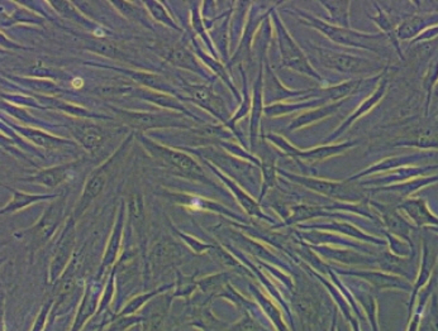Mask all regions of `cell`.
Here are the masks:
<instances>
[{"mask_svg":"<svg viewBox=\"0 0 438 331\" xmlns=\"http://www.w3.org/2000/svg\"><path fill=\"white\" fill-rule=\"evenodd\" d=\"M127 122L129 124L134 125V126H138V128H149V126H160L161 124V120L160 117L156 115H151V114H134V113H126L125 114Z\"/></svg>","mask_w":438,"mask_h":331,"instance_id":"44dd1931","label":"cell"},{"mask_svg":"<svg viewBox=\"0 0 438 331\" xmlns=\"http://www.w3.org/2000/svg\"><path fill=\"white\" fill-rule=\"evenodd\" d=\"M102 292L95 285H88L82 294L80 303L76 310L74 321L69 331H82L84 326L89 323L94 316H97Z\"/></svg>","mask_w":438,"mask_h":331,"instance_id":"277c9868","label":"cell"},{"mask_svg":"<svg viewBox=\"0 0 438 331\" xmlns=\"http://www.w3.org/2000/svg\"><path fill=\"white\" fill-rule=\"evenodd\" d=\"M24 134H26L30 140L36 142L37 144L42 146V147H51V146H55L56 143H60V140H56V138L48 137V135H46L44 133L38 132V131L26 129Z\"/></svg>","mask_w":438,"mask_h":331,"instance_id":"83f0119b","label":"cell"},{"mask_svg":"<svg viewBox=\"0 0 438 331\" xmlns=\"http://www.w3.org/2000/svg\"><path fill=\"white\" fill-rule=\"evenodd\" d=\"M436 36H438V26L437 27L430 28V30H424L413 42H419V41H424V39H430V38L436 37Z\"/></svg>","mask_w":438,"mask_h":331,"instance_id":"4dcf8cb0","label":"cell"},{"mask_svg":"<svg viewBox=\"0 0 438 331\" xmlns=\"http://www.w3.org/2000/svg\"><path fill=\"white\" fill-rule=\"evenodd\" d=\"M114 291H116V287H114V276L111 274V278L108 281V285L105 286L104 291L102 292L97 316H100L102 314H107V312H108L111 301H113V297H114Z\"/></svg>","mask_w":438,"mask_h":331,"instance_id":"cb8c5ba5","label":"cell"},{"mask_svg":"<svg viewBox=\"0 0 438 331\" xmlns=\"http://www.w3.org/2000/svg\"><path fill=\"white\" fill-rule=\"evenodd\" d=\"M147 146H149L151 152H154L161 160L170 163L171 166L178 169L185 176L194 178V180H199V178L204 177L199 164L194 162L189 155L180 153V152H176V151H171L169 148L155 146V144H151V143H147Z\"/></svg>","mask_w":438,"mask_h":331,"instance_id":"5b68a950","label":"cell"},{"mask_svg":"<svg viewBox=\"0 0 438 331\" xmlns=\"http://www.w3.org/2000/svg\"><path fill=\"white\" fill-rule=\"evenodd\" d=\"M74 219H70L67 223L65 233L61 238L57 252L53 259V263L50 267V282L56 283L61 274L65 272L67 265L71 262L73 250H74Z\"/></svg>","mask_w":438,"mask_h":331,"instance_id":"3957f363","label":"cell"},{"mask_svg":"<svg viewBox=\"0 0 438 331\" xmlns=\"http://www.w3.org/2000/svg\"><path fill=\"white\" fill-rule=\"evenodd\" d=\"M427 155H422V153H418V155H403V157H398V158H390V160H386L383 163H379L374 167H370L369 171H366L365 173H369V172H374V171H379V169H399L403 166H408L412 163L418 162L421 160L426 158Z\"/></svg>","mask_w":438,"mask_h":331,"instance_id":"ac0fdd59","label":"cell"},{"mask_svg":"<svg viewBox=\"0 0 438 331\" xmlns=\"http://www.w3.org/2000/svg\"><path fill=\"white\" fill-rule=\"evenodd\" d=\"M171 287H172V285H167V286H163V287L152 290V291L146 292V294H138V296H136V297L131 299L129 301L127 302L126 305L123 306V309L118 311V312H116V314H114V315L111 317L138 315L140 310H141L145 305H147L149 301H152V299H154V297H156V296H160V294H164L165 291L170 290Z\"/></svg>","mask_w":438,"mask_h":331,"instance_id":"7c38bea8","label":"cell"},{"mask_svg":"<svg viewBox=\"0 0 438 331\" xmlns=\"http://www.w3.org/2000/svg\"><path fill=\"white\" fill-rule=\"evenodd\" d=\"M145 317L142 315H129V316L111 317L104 331H128L134 326L143 324Z\"/></svg>","mask_w":438,"mask_h":331,"instance_id":"d6986e66","label":"cell"},{"mask_svg":"<svg viewBox=\"0 0 438 331\" xmlns=\"http://www.w3.org/2000/svg\"><path fill=\"white\" fill-rule=\"evenodd\" d=\"M180 236L185 240L186 243L189 244L192 248H193L195 252H201V250L204 249L206 248V245L204 244L199 243V242H197L195 239L193 238H190V236H185V234H183V233H180Z\"/></svg>","mask_w":438,"mask_h":331,"instance_id":"1f68e13d","label":"cell"},{"mask_svg":"<svg viewBox=\"0 0 438 331\" xmlns=\"http://www.w3.org/2000/svg\"><path fill=\"white\" fill-rule=\"evenodd\" d=\"M75 137L88 151H97L103 142L102 131L90 124H82L74 129Z\"/></svg>","mask_w":438,"mask_h":331,"instance_id":"5bb4252c","label":"cell"},{"mask_svg":"<svg viewBox=\"0 0 438 331\" xmlns=\"http://www.w3.org/2000/svg\"><path fill=\"white\" fill-rule=\"evenodd\" d=\"M128 211H129V216L131 219L136 224V227L138 228L143 223V216H145V210H143V201H142L141 196L138 195H134L131 200H129V204H128Z\"/></svg>","mask_w":438,"mask_h":331,"instance_id":"603a6c76","label":"cell"},{"mask_svg":"<svg viewBox=\"0 0 438 331\" xmlns=\"http://www.w3.org/2000/svg\"><path fill=\"white\" fill-rule=\"evenodd\" d=\"M105 324H107V321L104 320V323H102V324L99 325V328H98L97 331H104Z\"/></svg>","mask_w":438,"mask_h":331,"instance_id":"d6a6232c","label":"cell"},{"mask_svg":"<svg viewBox=\"0 0 438 331\" xmlns=\"http://www.w3.org/2000/svg\"><path fill=\"white\" fill-rule=\"evenodd\" d=\"M53 300H48L47 303L42 306L41 311L38 312L37 317L35 320V324L30 331H45L46 326L50 324V316L53 311Z\"/></svg>","mask_w":438,"mask_h":331,"instance_id":"484cf974","label":"cell"},{"mask_svg":"<svg viewBox=\"0 0 438 331\" xmlns=\"http://www.w3.org/2000/svg\"><path fill=\"white\" fill-rule=\"evenodd\" d=\"M276 144H279L280 147L284 148V151H286L289 155H300L302 158L308 160V161H320V160H325L329 155H337L342 151H345L346 148L352 147L354 143H343V144H338V146H328V147L322 148H313L311 151H305V152H300L298 151L297 148L291 147L289 146L285 140L280 138V137H271Z\"/></svg>","mask_w":438,"mask_h":331,"instance_id":"52a82bcc","label":"cell"},{"mask_svg":"<svg viewBox=\"0 0 438 331\" xmlns=\"http://www.w3.org/2000/svg\"><path fill=\"white\" fill-rule=\"evenodd\" d=\"M149 4H151V10H152V13L156 17L157 19H160V15H161L164 22L171 23L169 17L166 15L163 8L160 7L158 4H155V3H149Z\"/></svg>","mask_w":438,"mask_h":331,"instance_id":"f546056e","label":"cell"},{"mask_svg":"<svg viewBox=\"0 0 438 331\" xmlns=\"http://www.w3.org/2000/svg\"><path fill=\"white\" fill-rule=\"evenodd\" d=\"M62 209H64L62 202H55L46 210L44 216L39 219L37 225L35 227V233L39 240L46 242L47 239L51 238L55 230L59 227Z\"/></svg>","mask_w":438,"mask_h":331,"instance_id":"9c48e42d","label":"cell"},{"mask_svg":"<svg viewBox=\"0 0 438 331\" xmlns=\"http://www.w3.org/2000/svg\"><path fill=\"white\" fill-rule=\"evenodd\" d=\"M305 19L308 21L309 26H313V27L322 30V32H325L327 36H329L338 44H349V46H354V47H363V48H366V50H372L374 51V48L367 44V41H376V39H379L381 37L380 35H378V36L361 35V33H357V32H354V30H347V28H336V27H332L327 23L320 22L313 15H305Z\"/></svg>","mask_w":438,"mask_h":331,"instance_id":"6da1fadb","label":"cell"},{"mask_svg":"<svg viewBox=\"0 0 438 331\" xmlns=\"http://www.w3.org/2000/svg\"><path fill=\"white\" fill-rule=\"evenodd\" d=\"M279 30V39H280V50H282V59L285 62V65L293 67L297 71H302L304 74L309 75L312 77H316L320 80V75L316 71H313L311 65L307 62L304 55L298 48L297 44H294V41L291 39L288 32L282 27V23L277 27Z\"/></svg>","mask_w":438,"mask_h":331,"instance_id":"7a4b0ae2","label":"cell"},{"mask_svg":"<svg viewBox=\"0 0 438 331\" xmlns=\"http://www.w3.org/2000/svg\"><path fill=\"white\" fill-rule=\"evenodd\" d=\"M67 173H69V166L55 167V169H46L39 172L38 175L33 177V181L47 187H56L66 180Z\"/></svg>","mask_w":438,"mask_h":331,"instance_id":"e0dca14e","label":"cell"},{"mask_svg":"<svg viewBox=\"0 0 438 331\" xmlns=\"http://www.w3.org/2000/svg\"><path fill=\"white\" fill-rule=\"evenodd\" d=\"M105 185V176L103 173L98 172L95 175L90 177L88 184L84 189L80 201L75 210V219H79L82 214L86 211V209L91 205V202L97 199L99 193L103 190Z\"/></svg>","mask_w":438,"mask_h":331,"instance_id":"8fae6325","label":"cell"},{"mask_svg":"<svg viewBox=\"0 0 438 331\" xmlns=\"http://www.w3.org/2000/svg\"><path fill=\"white\" fill-rule=\"evenodd\" d=\"M55 198L53 195H28L22 192H15V198L8 202V205L1 209V214H10L19 211L24 207H28L41 200Z\"/></svg>","mask_w":438,"mask_h":331,"instance_id":"2e32d148","label":"cell"},{"mask_svg":"<svg viewBox=\"0 0 438 331\" xmlns=\"http://www.w3.org/2000/svg\"><path fill=\"white\" fill-rule=\"evenodd\" d=\"M192 94H193L194 100L197 103L201 105V106H204L206 109L212 111L213 114H216L217 117L223 118L224 106H223L222 102L219 100V97H217L212 93L210 88L198 86V88H194L192 90Z\"/></svg>","mask_w":438,"mask_h":331,"instance_id":"9a60e30c","label":"cell"},{"mask_svg":"<svg viewBox=\"0 0 438 331\" xmlns=\"http://www.w3.org/2000/svg\"><path fill=\"white\" fill-rule=\"evenodd\" d=\"M169 59L171 62H174L175 65L178 66L185 67L189 70H197L198 65H197V61L194 59L193 56L183 48H175L174 51L171 52Z\"/></svg>","mask_w":438,"mask_h":331,"instance_id":"7402d4cb","label":"cell"},{"mask_svg":"<svg viewBox=\"0 0 438 331\" xmlns=\"http://www.w3.org/2000/svg\"><path fill=\"white\" fill-rule=\"evenodd\" d=\"M180 258L179 245L170 239H163L151 250L149 261L155 268H164L175 265Z\"/></svg>","mask_w":438,"mask_h":331,"instance_id":"ba28073f","label":"cell"},{"mask_svg":"<svg viewBox=\"0 0 438 331\" xmlns=\"http://www.w3.org/2000/svg\"><path fill=\"white\" fill-rule=\"evenodd\" d=\"M323 4H327L328 10L332 13V17H334L336 22L343 24L346 28L349 27V8H342V6H345V3L336 1L337 7H334V1H332V3L323 1Z\"/></svg>","mask_w":438,"mask_h":331,"instance_id":"4316f807","label":"cell"},{"mask_svg":"<svg viewBox=\"0 0 438 331\" xmlns=\"http://www.w3.org/2000/svg\"><path fill=\"white\" fill-rule=\"evenodd\" d=\"M385 90L386 82H384L381 84V85H380L379 88H378V91L375 93V95L372 96V100H367L363 106H360V111H357L352 117H349V120H347L345 124L342 125V126H340V129H338L337 132L334 133V135H332L331 138H336L337 135H340V134H341V133L343 132V131H345V129H346V128H347V126H349L354 120H355V119L358 118L360 115H363V114L369 111V109H372V106H374L375 104L378 103L380 99H381V96L384 95Z\"/></svg>","mask_w":438,"mask_h":331,"instance_id":"ffe728a7","label":"cell"},{"mask_svg":"<svg viewBox=\"0 0 438 331\" xmlns=\"http://www.w3.org/2000/svg\"><path fill=\"white\" fill-rule=\"evenodd\" d=\"M95 50L98 52H100L102 55H105L108 57H114L117 55V47L114 44H111V42H107V41H100L95 44Z\"/></svg>","mask_w":438,"mask_h":331,"instance_id":"f1b7e54d","label":"cell"},{"mask_svg":"<svg viewBox=\"0 0 438 331\" xmlns=\"http://www.w3.org/2000/svg\"><path fill=\"white\" fill-rule=\"evenodd\" d=\"M438 24L437 15H426V17H414L401 24L398 28V36L401 39H408L417 36L424 28H430L431 26Z\"/></svg>","mask_w":438,"mask_h":331,"instance_id":"4fadbf2b","label":"cell"},{"mask_svg":"<svg viewBox=\"0 0 438 331\" xmlns=\"http://www.w3.org/2000/svg\"><path fill=\"white\" fill-rule=\"evenodd\" d=\"M123 225H125V209L122 207L120 211H119L118 219L116 221V225L113 228L109 242L107 245L104 257L102 261V272L117 261L119 249H120V243H122V236H123Z\"/></svg>","mask_w":438,"mask_h":331,"instance_id":"30bf717a","label":"cell"},{"mask_svg":"<svg viewBox=\"0 0 438 331\" xmlns=\"http://www.w3.org/2000/svg\"><path fill=\"white\" fill-rule=\"evenodd\" d=\"M318 52L320 59L323 64L328 67L336 68L342 73H360L363 70L372 68V64L370 61L358 57H352L349 55H341V53H334V52L326 51L323 48H316Z\"/></svg>","mask_w":438,"mask_h":331,"instance_id":"8992f818","label":"cell"},{"mask_svg":"<svg viewBox=\"0 0 438 331\" xmlns=\"http://www.w3.org/2000/svg\"><path fill=\"white\" fill-rule=\"evenodd\" d=\"M340 105H341V104H334L332 106L323 108V109L317 111L316 113L307 114L304 117L297 119V120H295V123L291 125V128H299V126H302V125L309 124V123H312L314 120H318V119H322L323 117H327L328 114H331L332 111H337V108H338Z\"/></svg>","mask_w":438,"mask_h":331,"instance_id":"d4e9b609","label":"cell"}]
</instances>
